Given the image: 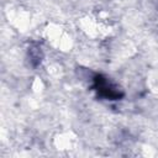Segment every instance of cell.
<instances>
[{"label":"cell","instance_id":"1","mask_svg":"<svg viewBox=\"0 0 158 158\" xmlns=\"http://www.w3.org/2000/svg\"><path fill=\"white\" fill-rule=\"evenodd\" d=\"M80 31L91 40H105L114 32L112 22L100 12H93L83 16L78 21Z\"/></svg>","mask_w":158,"mask_h":158},{"label":"cell","instance_id":"2","mask_svg":"<svg viewBox=\"0 0 158 158\" xmlns=\"http://www.w3.org/2000/svg\"><path fill=\"white\" fill-rule=\"evenodd\" d=\"M43 37L47 43L57 51L67 52L73 46V37L70 32L60 23H48L43 28Z\"/></svg>","mask_w":158,"mask_h":158},{"label":"cell","instance_id":"3","mask_svg":"<svg viewBox=\"0 0 158 158\" xmlns=\"http://www.w3.org/2000/svg\"><path fill=\"white\" fill-rule=\"evenodd\" d=\"M78 144V137L72 131L58 133L54 138V146L59 151H73Z\"/></svg>","mask_w":158,"mask_h":158}]
</instances>
